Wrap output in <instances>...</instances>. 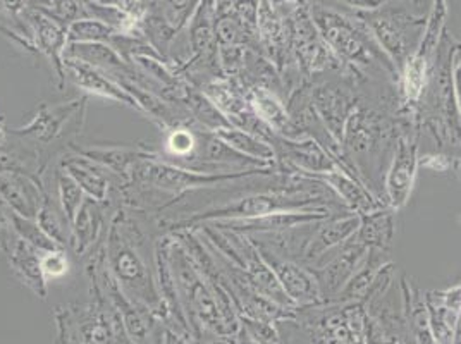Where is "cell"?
I'll list each match as a JSON object with an SVG mask.
<instances>
[{
  "mask_svg": "<svg viewBox=\"0 0 461 344\" xmlns=\"http://www.w3.org/2000/svg\"><path fill=\"white\" fill-rule=\"evenodd\" d=\"M152 213L121 205L111 217L104 240L105 262L117 285L128 298L150 312L162 325L173 324V317L164 303L155 279V249L149 253L152 241Z\"/></svg>",
  "mask_w": 461,
  "mask_h": 344,
  "instance_id": "6da1fadb",
  "label": "cell"
},
{
  "mask_svg": "<svg viewBox=\"0 0 461 344\" xmlns=\"http://www.w3.org/2000/svg\"><path fill=\"white\" fill-rule=\"evenodd\" d=\"M54 319L58 334L77 344H131L119 313L94 283L88 302L58 306Z\"/></svg>",
  "mask_w": 461,
  "mask_h": 344,
  "instance_id": "7a4b0ae2",
  "label": "cell"
},
{
  "mask_svg": "<svg viewBox=\"0 0 461 344\" xmlns=\"http://www.w3.org/2000/svg\"><path fill=\"white\" fill-rule=\"evenodd\" d=\"M86 102L88 96L75 98L69 102H60V104H43L40 105L37 114L32 117V121L21 128L7 130L9 134L24 140L37 147L40 152L43 153V158L47 164L49 158L45 155V150L58 145L60 141L71 143V136L79 133L85 122V114H86Z\"/></svg>",
  "mask_w": 461,
  "mask_h": 344,
  "instance_id": "3957f363",
  "label": "cell"
},
{
  "mask_svg": "<svg viewBox=\"0 0 461 344\" xmlns=\"http://www.w3.org/2000/svg\"><path fill=\"white\" fill-rule=\"evenodd\" d=\"M59 167L68 172L88 198L105 204L109 200L122 202V190L126 181L115 172L95 160L71 150L59 158Z\"/></svg>",
  "mask_w": 461,
  "mask_h": 344,
  "instance_id": "277c9868",
  "label": "cell"
},
{
  "mask_svg": "<svg viewBox=\"0 0 461 344\" xmlns=\"http://www.w3.org/2000/svg\"><path fill=\"white\" fill-rule=\"evenodd\" d=\"M121 205L115 202L100 204L94 198H85L81 209L71 226V241L69 249L79 258H88L105 240L111 217Z\"/></svg>",
  "mask_w": 461,
  "mask_h": 344,
  "instance_id": "5b68a950",
  "label": "cell"
},
{
  "mask_svg": "<svg viewBox=\"0 0 461 344\" xmlns=\"http://www.w3.org/2000/svg\"><path fill=\"white\" fill-rule=\"evenodd\" d=\"M28 21L32 26V37L35 52L47 59L54 69L59 79V88L64 77V52L68 47V26L49 14L45 9L30 7Z\"/></svg>",
  "mask_w": 461,
  "mask_h": 344,
  "instance_id": "8992f818",
  "label": "cell"
},
{
  "mask_svg": "<svg viewBox=\"0 0 461 344\" xmlns=\"http://www.w3.org/2000/svg\"><path fill=\"white\" fill-rule=\"evenodd\" d=\"M64 77L69 79L79 90L86 95L100 96L111 102L124 104L138 113H141L140 104L135 96L130 95L121 85H117L113 77L95 68L83 64L75 59H64ZM143 114V113H141Z\"/></svg>",
  "mask_w": 461,
  "mask_h": 344,
  "instance_id": "52a82bcc",
  "label": "cell"
},
{
  "mask_svg": "<svg viewBox=\"0 0 461 344\" xmlns=\"http://www.w3.org/2000/svg\"><path fill=\"white\" fill-rule=\"evenodd\" d=\"M43 196V181L18 172H0V200L21 217L37 219Z\"/></svg>",
  "mask_w": 461,
  "mask_h": 344,
  "instance_id": "ba28073f",
  "label": "cell"
},
{
  "mask_svg": "<svg viewBox=\"0 0 461 344\" xmlns=\"http://www.w3.org/2000/svg\"><path fill=\"white\" fill-rule=\"evenodd\" d=\"M64 59L88 64L111 77L131 75L135 71V68L111 43H68Z\"/></svg>",
  "mask_w": 461,
  "mask_h": 344,
  "instance_id": "9c48e42d",
  "label": "cell"
},
{
  "mask_svg": "<svg viewBox=\"0 0 461 344\" xmlns=\"http://www.w3.org/2000/svg\"><path fill=\"white\" fill-rule=\"evenodd\" d=\"M13 274L18 277L21 285L28 287L40 300H47V277L41 268L39 249H33L18 236L14 247L5 255Z\"/></svg>",
  "mask_w": 461,
  "mask_h": 344,
  "instance_id": "30bf717a",
  "label": "cell"
},
{
  "mask_svg": "<svg viewBox=\"0 0 461 344\" xmlns=\"http://www.w3.org/2000/svg\"><path fill=\"white\" fill-rule=\"evenodd\" d=\"M45 185V183H43ZM40 228L45 231L62 249H69L71 241V224L60 211L56 196L45 186V196L40 207L39 215L35 219Z\"/></svg>",
  "mask_w": 461,
  "mask_h": 344,
  "instance_id": "8fae6325",
  "label": "cell"
},
{
  "mask_svg": "<svg viewBox=\"0 0 461 344\" xmlns=\"http://www.w3.org/2000/svg\"><path fill=\"white\" fill-rule=\"evenodd\" d=\"M47 188L56 196L60 211L64 212L66 219L73 226V221L77 217V211L81 209L86 195L79 188L77 181L59 166H56V169L52 172V188L50 186Z\"/></svg>",
  "mask_w": 461,
  "mask_h": 344,
  "instance_id": "7c38bea8",
  "label": "cell"
},
{
  "mask_svg": "<svg viewBox=\"0 0 461 344\" xmlns=\"http://www.w3.org/2000/svg\"><path fill=\"white\" fill-rule=\"evenodd\" d=\"M413 172H415V153L411 149H408L406 143H402L398 153H396V160H394V166L389 174V183H387V188H389L394 205L403 204L406 195L411 190Z\"/></svg>",
  "mask_w": 461,
  "mask_h": 344,
  "instance_id": "4fadbf2b",
  "label": "cell"
},
{
  "mask_svg": "<svg viewBox=\"0 0 461 344\" xmlns=\"http://www.w3.org/2000/svg\"><path fill=\"white\" fill-rule=\"evenodd\" d=\"M272 268L279 276L281 286L285 289V293H288L291 300L302 302V303H310V302L317 300V296H319L317 285H315V281H312L308 277L303 270H300V268H296L291 264H286V262L274 264Z\"/></svg>",
  "mask_w": 461,
  "mask_h": 344,
  "instance_id": "5bb4252c",
  "label": "cell"
},
{
  "mask_svg": "<svg viewBox=\"0 0 461 344\" xmlns=\"http://www.w3.org/2000/svg\"><path fill=\"white\" fill-rule=\"evenodd\" d=\"M215 134L224 141L228 143L232 150L236 152L243 153L247 157L251 158H257V160H270L274 157V152L270 149L267 143H264L262 140H258L257 134L250 133V131H245L241 128H224V130H219L215 131Z\"/></svg>",
  "mask_w": 461,
  "mask_h": 344,
  "instance_id": "9a60e30c",
  "label": "cell"
},
{
  "mask_svg": "<svg viewBox=\"0 0 461 344\" xmlns=\"http://www.w3.org/2000/svg\"><path fill=\"white\" fill-rule=\"evenodd\" d=\"M119 32L95 18H79L68 24V43H111Z\"/></svg>",
  "mask_w": 461,
  "mask_h": 344,
  "instance_id": "2e32d148",
  "label": "cell"
},
{
  "mask_svg": "<svg viewBox=\"0 0 461 344\" xmlns=\"http://www.w3.org/2000/svg\"><path fill=\"white\" fill-rule=\"evenodd\" d=\"M11 221H13V228L21 240L26 241L28 245H32L33 249H39L40 253L62 249L45 231L40 228L39 222L35 219H26V217H21L13 212Z\"/></svg>",
  "mask_w": 461,
  "mask_h": 344,
  "instance_id": "e0dca14e",
  "label": "cell"
},
{
  "mask_svg": "<svg viewBox=\"0 0 461 344\" xmlns=\"http://www.w3.org/2000/svg\"><path fill=\"white\" fill-rule=\"evenodd\" d=\"M357 228H358V219L357 217H349V219L338 221V222L327 226L326 230L321 231L319 236L312 241V247H310L307 253L308 258L321 257L326 249H332L341 240L348 238L351 232H355Z\"/></svg>",
  "mask_w": 461,
  "mask_h": 344,
  "instance_id": "ac0fdd59",
  "label": "cell"
},
{
  "mask_svg": "<svg viewBox=\"0 0 461 344\" xmlns=\"http://www.w3.org/2000/svg\"><path fill=\"white\" fill-rule=\"evenodd\" d=\"M202 0H155L150 2L155 9L160 11L164 20L167 21L177 32H181L186 23L192 20L193 13Z\"/></svg>",
  "mask_w": 461,
  "mask_h": 344,
  "instance_id": "d6986e66",
  "label": "cell"
},
{
  "mask_svg": "<svg viewBox=\"0 0 461 344\" xmlns=\"http://www.w3.org/2000/svg\"><path fill=\"white\" fill-rule=\"evenodd\" d=\"M43 274L49 279H60L69 272V258L68 249H59L47 253H40Z\"/></svg>",
  "mask_w": 461,
  "mask_h": 344,
  "instance_id": "ffe728a7",
  "label": "cell"
},
{
  "mask_svg": "<svg viewBox=\"0 0 461 344\" xmlns=\"http://www.w3.org/2000/svg\"><path fill=\"white\" fill-rule=\"evenodd\" d=\"M45 11L66 26L73 21L85 18L83 0H49V7Z\"/></svg>",
  "mask_w": 461,
  "mask_h": 344,
  "instance_id": "44dd1931",
  "label": "cell"
},
{
  "mask_svg": "<svg viewBox=\"0 0 461 344\" xmlns=\"http://www.w3.org/2000/svg\"><path fill=\"white\" fill-rule=\"evenodd\" d=\"M11 215L13 211L0 200V251L4 255H7L18 241V234L13 228Z\"/></svg>",
  "mask_w": 461,
  "mask_h": 344,
  "instance_id": "7402d4cb",
  "label": "cell"
},
{
  "mask_svg": "<svg viewBox=\"0 0 461 344\" xmlns=\"http://www.w3.org/2000/svg\"><path fill=\"white\" fill-rule=\"evenodd\" d=\"M98 2L113 5L136 23L145 20V16L150 11V0H98Z\"/></svg>",
  "mask_w": 461,
  "mask_h": 344,
  "instance_id": "603a6c76",
  "label": "cell"
},
{
  "mask_svg": "<svg viewBox=\"0 0 461 344\" xmlns=\"http://www.w3.org/2000/svg\"><path fill=\"white\" fill-rule=\"evenodd\" d=\"M326 179L330 185L336 186L338 192L343 193V196L348 198L349 202L366 204V200H362V193L358 192V190L355 188V185H353L348 177H345V176H341V174H332V176H327Z\"/></svg>",
  "mask_w": 461,
  "mask_h": 344,
  "instance_id": "cb8c5ba5",
  "label": "cell"
},
{
  "mask_svg": "<svg viewBox=\"0 0 461 344\" xmlns=\"http://www.w3.org/2000/svg\"><path fill=\"white\" fill-rule=\"evenodd\" d=\"M160 344H194L190 334L171 327V325H162V334H160Z\"/></svg>",
  "mask_w": 461,
  "mask_h": 344,
  "instance_id": "d4e9b609",
  "label": "cell"
},
{
  "mask_svg": "<svg viewBox=\"0 0 461 344\" xmlns=\"http://www.w3.org/2000/svg\"><path fill=\"white\" fill-rule=\"evenodd\" d=\"M32 7H39V9H47L49 7V0H28Z\"/></svg>",
  "mask_w": 461,
  "mask_h": 344,
  "instance_id": "484cf974",
  "label": "cell"
}]
</instances>
